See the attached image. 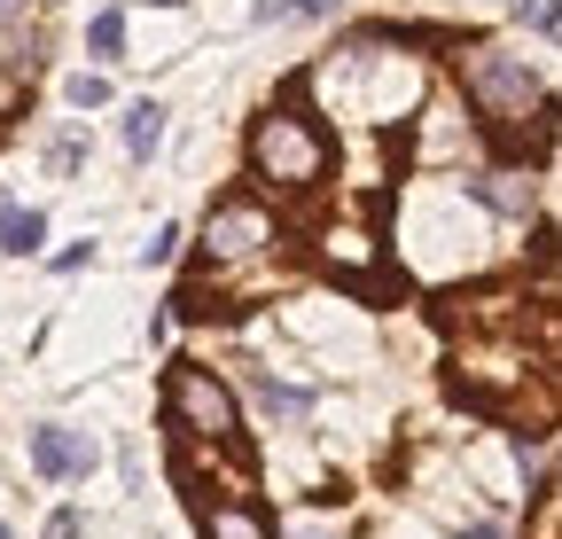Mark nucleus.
Segmentation results:
<instances>
[{
  "label": "nucleus",
  "instance_id": "20e7f679",
  "mask_svg": "<svg viewBox=\"0 0 562 539\" xmlns=\"http://www.w3.org/2000/svg\"><path fill=\"white\" fill-rule=\"evenodd\" d=\"M273 243V212L258 204V195H220L211 204V220H203V258H258Z\"/></svg>",
  "mask_w": 562,
  "mask_h": 539
},
{
  "label": "nucleus",
  "instance_id": "f3484780",
  "mask_svg": "<svg viewBox=\"0 0 562 539\" xmlns=\"http://www.w3.org/2000/svg\"><path fill=\"white\" fill-rule=\"evenodd\" d=\"M180 250V227H157V243H140V266H165Z\"/></svg>",
  "mask_w": 562,
  "mask_h": 539
},
{
  "label": "nucleus",
  "instance_id": "dca6fc26",
  "mask_svg": "<svg viewBox=\"0 0 562 539\" xmlns=\"http://www.w3.org/2000/svg\"><path fill=\"white\" fill-rule=\"evenodd\" d=\"M47 539H87V516H79V508H55V516H47Z\"/></svg>",
  "mask_w": 562,
  "mask_h": 539
},
{
  "label": "nucleus",
  "instance_id": "f8f14e48",
  "mask_svg": "<svg viewBox=\"0 0 562 539\" xmlns=\"http://www.w3.org/2000/svg\"><path fill=\"white\" fill-rule=\"evenodd\" d=\"M63 102H70V110H102V102H110V79H102V71H70V79H63Z\"/></svg>",
  "mask_w": 562,
  "mask_h": 539
},
{
  "label": "nucleus",
  "instance_id": "f03ea898",
  "mask_svg": "<svg viewBox=\"0 0 562 539\" xmlns=\"http://www.w3.org/2000/svg\"><path fill=\"white\" fill-rule=\"evenodd\" d=\"M321 165H328V133L297 110V94L290 102H266L258 125H250V172L266 188H313Z\"/></svg>",
  "mask_w": 562,
  "mask_h": 539
},
{
  "label": "nucleus",
  "instance_id": "7ed1b4c3",
  "mask_svg": "<svg viewBox=\"0 0 562 539\" xmlns=\"http://www.w3.org/2000/svg\"><path fill=\"white\" fill-rule=\"evenodd\" d=\"M461 87H469V102H476V117H484V125L524 117V102H547V79L531 71V63H524V55H508V47H484V40H469Z\"/></svg>",
  "mask_w": 562,
  "mask_h": 539
},
{
  "label": "nucleus",
  "instance_id": "ddd939ff",
  "mask_svg": "<svg viewBox=\"0 0 562 539\" xmlns=\"http://www.w3.org/2000/svg\"><path fill=\"white\" fill-rule=\"evenodd\" d=\"M516 24L539 32V40H554L562 32V9H554V0H516Z\"/></svg>",
  "mask_w": 562,
  "mask_h": 539
},
{
  "label": "nucleus",
  "instance_id": "4468645a",
  "mask_svg": "<svg viewBox=\"0 0 562 539\" xmlns=\"http://www.w3.org/2000/svg\"><path fill=\"white\" fill-rule=\"evenodd\" d=\"M24 9L32 0H0V55H24Z\"/></svg>",
  "mask_w": 562,
  "mask_h": 539
},
{
  "label": "nucleus",
  "instance_id": "1a4fd4ad",
  "mask_svg": "<svg viewBox=\"0 0 562 539\" xmlns=\"http://www.w3.org/2000/svg\"><path fill=\"white\" fill-rule=\"evenodd\" d=\"M157 142H165V110H157V102H133V110H125V157L149 165Z\"/></svg>",
  "mask_w": 562,
  "mask_h": 539
},
{
  "label": "nucleus",
  "instance_id": "6ab92c4d",
  "mask_svg": "<svg viewBox=\"0 0 562 539\" xmlns=\"http://www.w3.org/2000/svg\"><path fill=\"white\" fill-rule=\"evenodd\" d=\"M149 9H188V0H149Z\"/></svg>",
  "mask_w": 562,
  "mask_h": 539
},
{
  "label": "nucleus",
  "instance_id": "f257e3e1",
  "mask_svg": "<svg viewBox=\"0 0 562 539\" xmlns=\"http://www.w3.org/2000/svg\"><path fill=\"white\" fill-rule=\"evenodd\" d=\"M165 430L172 438H203V446H220L235 461V478H258V446L243 438V415H235V391L195 368V360H172L165 375Z\"/></svg>",
  "mask_w": 562,
  "mask_h": 539
},
{
  "label": "nucleus",
  "instance_id": "423d86ee",
  "mask_svg": "<svg viewBox=\"0 0 562 539\" xmlns=\"http://www.w3.org/2000/svg\"><path fill=\"white\" fill-rule=\"evenodd\" d=\"M250 391H258V407H266V423H305V415H313V391H297V383H281L273 368H258V375H250Z\"/></svg>",
  "mask_w": 562,
  "mask_h": 539
},
{
  "label": "nucleus",
  "instance_id": "a211bd4d",
  "mask_svg": "<svg viewBox=\"0 0 562 539\" xmlns=\"http://www.w3.org/2000/svg\"><path fill=\"white\" fill-rule=\"evenodd\" d=\"M297 539H336V531H328V524H305V531H297Z\"/></svg>",
  "mask_w": 562,
  "mask_h": 539
},
{
  "label": "nucleus",
  "instance_id": "0eeeda50",
  "mask_svg": "<svg viewBox=\"0 0 562 539\" xmlns=\"http://www.w3.org/2000/svg\"><path fill=\"white\" fill-rule=\"evenodd\" d=\"M203 539H281L258 508H243V501H211L203 508Z\"/></svg>",
  "mask_w": 562,
  "mask_h": 539
},
{
  "label": "nucleus",
  "instance_id": "aec40b11",
  "mask_svg": "<svg viewBox=\"0 0 562 539\" xmlns=\"http://www.w3.org/2000/svg\"><path fill=\"white\" fill-rule=\"evenodd\" d=\"M0 539H9V524H0Z\"/></svg>",
  "mask_w": 562,
  "mask_h": 539
},
{
  "label": "nucleus",
  "instance_id": "39448f33",
  "mask_svg": "<svg viewBox=\"0 0 562 539\" xmlns=\"http://www.w3.org/2000/svg\"><path fill=\"white\" fill-rule=\"evenodd\" d=\"M32 469H40L47 485H87V469H94V438L63 430V423H40V430H32Z\"/></svg>",
  "mask_w": 562,
  "mask_h": 539
},
{
  "label": "nucleus",
  "instance_id": "6e6552de",
  "mask_svg": "<svg viewBox=\"0 0 562 539\" xmlns=\"http://www.w3.org/2000/svg\"><path fill=\"white\" fill-rule=\"evenodd\" d=\"M469 188H476V195H484V204L501 212V220H524V212H531V180H524L516 165H501V172H476Z\"/></svg>",
  "mask_w": 562,
  "mask_h": 539
},
{
  "label": "nucleus",
  "instance_id": "9b49d317",
  "mask_svg": "<svg viewBox=\"0 0 562 539\" xmlns=\"http://www.w3.org/2000/svg\"><path fill=\"white\" fill-rule=\"evenodd\" d=\"M87 55H94V63H117V55H125V9L87 16Z\"/></svg>",
  "mask_w": 562,
  "mask_h": 539
},
{
  "label": "nucleus",
  "instance_id": "2eb2a0df",
  "mask_svg": "<svg viewBox=\"0 0 562 539\" xmlns=\"http://www.w3.org/2000/svg\"><path fill=\"white\" fill-rule=\"evenodd\" d=\"M87 165V142H79V133H70V142H55L47 149V172H79Z\"/></svg>",
  "mask_w": 562,
  "mask_h": 539
},
{
  "label": "nucleus",
  "instance_id": "9d476101",
  "mask_svg": "<svg viewBox=\"0 0 562 539\" xmlns=\"http://www.w3.org/2000/svg\"><path fill=\"white\" fill-rule=\"evenodd\" d=\"M47 243V212H0V250L9 258H40Z\"/></svg>",
  "mask_w": 562,
  "mask_h": 539
}]
</instances>
